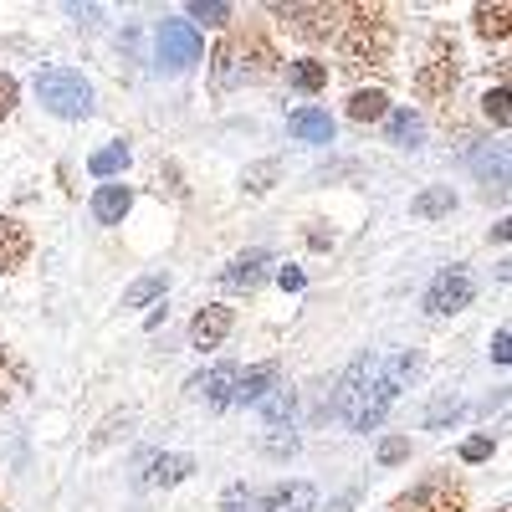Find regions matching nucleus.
I'll list each match as a JSON object with an SVG mask.
<instances>
[{
  "mask_svg": "<svg viewBox=\"0 0 512 512\" xmlns=\"http://www.w3.org/2000/svg\"><path fill=\"white\" fill-rule=\"evenodd\" d=\"M410 369H415V354H400L390 369H384L379 359H359V364L349 369V379H344V390H338L333 410L349 415L354 431H374V425L384 420V410L395 405L400 379H405Z\"/></svg>",
  "mask_w": 512,
  "mask_h": 512,
  "instance_id": "f257e3e1",
  "label": "nucleus"
},
{
  "mask_svg": "<svg viewBox=\"0 0 512 512\" xmlns=\"http://www.w3.org/2000/svg\"><path fill=\"white\" fill-rule=\"evenodd\" d=\"M338 57H344V72H364V67H390L395 52V21L384 6H344V21H338Z\"/></svg>",
  "mask_w": 512,
  "mask_h": 512,
  "instance_id": "f03ea898",
  "label": "nucleus"
},
{
  "mask_svg": "<svg viewBox=\"0 0 512 512\" xmlns=\"http://www.w3.org/2000/svg\"><path fill=\"white\" fill-rule=\"evenodd\" d=\"M277 62L282 57L267 41V31L262 26H241L210 52V77H216V88H241V82H267L277 72Z\"/></svg>",
  "mask_w": 512,
  "mask_h": 512,
  "instance_id": "7ed1b4c3",
  "label": "nucleus"
},
{
  "mask_svg": "<svg viewBox=\"0 0 512 512\" xmlns=\"http://www.w3.org/2000/svg\"><path fill=\"white\" fill-rule=\"evenodd\" d=\"M36 98H41V108L47 113H57V118H82L93 108V88L82 82V72H67V67H47L36 77Z\"/></svg>",
  "mask_w": 512,
  "mask_h": 512,
  "instance_id": "20e7f679",
  "label": "nucleus"
},
{
  "mask_svg": "<svg viewBox=\"0 0 512 512\" xmlns=\"http://www.w3.org/2000/svg\"><path fill=\"white\" fill-rule=\"evenodd\" d=\"M461 82V62H456V41L451 36H436L431 41V57H425V67L415 72V98L425 103H446L456 93Z\"/></svg>",
  "mask_w": 512,
  "mask_h": 512,
  "instance_id": "39448f33",
  "label": "nucleus"
},
{
  "mask_svg": "<svg viewBox=\"0 0 512 512\" xmlns=\"http://www.w3.org/2000/svg\"><path fill=\"white\" fill-rule=\"evenodd\" d=\"M395 512H466V487L451 472H431L395 502Z\"/></svg>",
  "mask_w": 512,
  "mask_h": 512,
  "instance_id": "423d86ee",
  "label": "nucleus"
},
{
  "mask_svg": "<svg viewBox=\"0 0 512 512\" xmlns=\"http://www.w3.org/2000/svg\"><path fill=\"white\" fill-rule=\"evenodd\" d=\"M200 31L190 21H159V67L164 72H185L190 62H200Z\"/></svg>",
  "mask_w": 512,
  "mask_h": 512,
  "instance_id": "0eeeda50",
  "label": "nucleus"
},
{
  "mask_svg": "<svg viewBox=\"0 0 512 512\" xmlns=\"http://www.w3.org/2000/svg\"><path fill=\"white\" fill-rule=\"evenodd\" d=\"M277 16L303 41H333L338 21H344V6H277Z\"/></svg>",
  "mask_w": 512,
  "mask_h": 512,
  "instance_id": "6e6552de",
  "label": "nucleus"
},
{
  "mask_svg": "<svg viewBox=\"0 0 512 512\" xmlns=\"http://www.w3.org/2000/svg\"><path fill=\"white\" fill-rule=\"evenodd\" d=\"M472 277H466V267H446L436 282H431V292H425V313H436V318H446V313H461L466 303H472Z\"/></svg>",
  "mask_w": 512,
  "mask_h": 512,
  "instance_id": "1a4fd4ad",
  "label": "nucleus"
},
{
  "mask_svg": "<svg viewBox=\"0 0 512 512\" xmlns=\"http://www.w3.org/2000/svg\"><path fill=\"white\" fill-rule=\"evenodd\" d=\"M231 323H236V313L226 308V303H210L195 323H190V338H195V349H216L221 338L231 333Z\"/></svg>",
  "mask_w": 512,
  "mask_h": 512,
  "instance_id": "9d476101",
  "label": "nucleus"
},
{
  "mask_svg": "<svg viewBox=\"0 0 512 512\" xmlns=\"http://www.w3.org/2000/svg\"><path fill=\"white\" fill-rule=\"evenodd\" d=\"M31 256V231L11 216H0V272H16Z\"/></svg>",
  "mask_w": 512,
  "mask_h": 512,
  "instance_id": "9b49d317",
  "label": "nucleus"
},
{
  "mask_svg": "<svg viewBox=\"0 0 512 512\" xmlns=\"http://www.w3.org/2000/svg\"><path fill=\"white\" fill-rule=\"evenodd\" d=\"M313 502H318V492L308 482H287L262 497V512H313Z\"/></svg>",
  "mask_w": 512,
  "mask_h": 512,
  "instance_id": "f8f14e48",
  "label": "nucleus"
},
{
  "mask_svg": "<svg viewBox=\"0 0 512 512\" xmlns=\"http://www.w3.org/2000/svg\"><path fill=\"white\" fill-rule=\"evenodd\" d=\"M236 364H221V369H210V374H195L190 379V390L195 395H205L210 405H231V384H236Z\"/></svg>",
  "mask_w": 512,
  "mask_h": 512,
  "instance_id": "ddd939ff",
  "label": "nucleus"
},
{
  "mask_svg": "<svg viewBox=\"0 0 512 512\" xmlns=\"http://www.w3.org/2000/svg\"><path fill=\"white\" fill-rule=\"evenodd\" d=\"M277 384V364H256V369H246V374H236V390H231V400H241V405H256V400H267V390Z\"/></svg>",
  "mask_w": 512,
  "mask_h": 512,
  "instance_id": "4468645a",
  "label": "nucleus"
},
{
  "mask_svg": "<svg viewBox=\"0 0 512 512\" xmlns=\"http://www.w3.org/2000/svg\"><path fill=\"white\" fill-rule=\"evenodd\" d=\"M287 128L297 139H313V144H328L333 139V118L323 113V108H297L292 118H287Z\"/></svg>",
  "mask_w": 512,
  "mask_h": 512,
  "instance_id": "2eb2a0df",
  "label": "nucleus"
},
{
  "mask_svg": "<svg viewBox=\"0 0 512 512\" xmlns=\"http://www.w3.org/2000/svg\"><path fill=\"white\" fill-rule=\"evenodd\" d=\"M128 205H134L128 185H103V190L93 195V216H98L103 226H113V221H123V216H128Z\"/></svg>",
  "mask_w": 512,
  "mask_h": 512,
  "instance_id": "dca6fc26",
  "label": "nucleus"
},
{
  "mask_svg": "<svg viewBox=\"0 0 512 512\" xmlns=\"http://www.w3.org/2000/svg\"><path fill=\"white\" fill-rule=\"evenodd\" d=\"M287 82H292L297 93H323V88H328V62H318V57L292 62V67H287Z\"/></svg>",
  "mask_w": 512,
  "mask_h": 512,
  "instance_id": "f3484780",
  "label": "nucleus"
},
{
  "mask_svg": "<svg viewBox=\"0 0 512 512\" xmlns=\"http://www.w3.org/2000/svg\"><path fill=\"white\" fill-rule=\"evenodd\" d=\"M267 262H272L267 251H246V256H236V262H231V272L221 282L226 287H256V282H262V272H267Z\"/></svg>",
  "mask_w": 512,
  "mask_h": 512,
  "instance_id": "a211bd4d",
  "label": "nucleus"
},
{
  "mask_svg": "<svg viewBox=\"0 0 512 512\" xmlns=\"http://www.w3.org/2000/svg\"><path fill=\"white\" fill-rule=\"evenodd\" d=\"M190 472H195V461H190V456H154V461H149V472H144V482L169 487V482H180V477H190Z\"/></svg>",
  "mask_w": 512,
  "mask_h": 512,
  "instance_id": "6ab92c4d",
  "label": "nucleus"
},
{
  "mask_svg": "<svg viewBox=\"0 0 512 512\" xmlns=\"http://www.w3.org/2000/svg\"><path fill=\"white\" fill-rule=\"evenodd\" d=\"M349 118H354V123H379V118H390V98H384L379 88H369V93L359 88V93L349 98Z\"/></svg>",
  "mask_w": 512,
  "mask_h": 512,
  "instance_id": "aec40b11",
  "label": "nucleus"
},
{
  "mask_svg": "<svg viewBox=\"0 0 512 512\" xmlns=\"http://www.w3.org/2000/svg\"><path fill=\"white\" fill-rule=\"evenodd\" d=\"M21 390H26V364H21L11 349H0V405L16 400Z\"/></svg>",
  "mask_w": 512,
  "mask_h": 512,
  "instance_id": "412c9836",
  "label": "nucleus"
},
{
  "mask_svg": "<svg viewBox=\"0 0 512 512\" xmlns=\"http://www.w3.org/2000/svg\"><path fill=\"white\" fill-rule=\"evenodd\" d=\"M507 21H512L507 6H477V36L482 41H507V31H512Z\"/></svg>",
  "mask_w": 512,
  "mask_h": 512,
  "instance_id": "4be33fe9",
  "label": "nucleus"
},
{
  "mask_svg": "<svg viewBox=\"0 0 512 512\" xmlns=\"http://www.w3.org/2000/svg\"><path fill=\"white\" fill-rule=\"evenodd\" d=\"M390 139L405 144V149H415L420 144V118L415 113H390Z\"/></svg>",
  "mask_w": 512,
  "mask_h": 512,
  "instance_id": "5701e85b",
  "label": "nucleus"
},
{
  "mask_svg": "<svg viewBox=\"0 0 512 512\" xmlns=\"http://www.w3.org/2000/svg\"><path fill=\"white\" fill-rule=\"evenodd\" d=\"M123 164H128V149H123V144H108V149H98V154L88 159L93 175H118Z\"/></svg>",
  "mask_w": 512,
  "mask_h": 512,
  "instance_id": "b1692460",
  "label": "nucleus"
},
{
  "mask_svg": "<svg viewBox=\"0 0 512 512\" xmlns=\"http://www.w3.org/2000/svg\"><path fill=\"white\" fill-rule=\"evenodd\" d=\"M159 292H164V277H144V282H134L123 292V308H144L149 297H159Z\"/></svg>",
  "mask_w": 512,
  "mask_h": 512,
  "instance_id": "393cba45",
  "label": "nucleus"
},
{
  "mask_svg": "<svg viewBox=\"0 0 512 512\" xmlns=\"http://www.w3.org/2000/svg\"><path fill=\"white\" fill-rule=\"evenodd\" d=\"M190 16L205 21V26H221V21H231V6H221V0H210V6H205V0H195Z\"/></svg>",
  "mask_w": 512,
  "mask_h": 512,
  "instance_id": "a878e982",
  "label": "nucleus"
},
{
  "mask_svg": "<svg viewBox=\"0 0 512 512\" xmlns=\"http://www.w3.org/2000/svg\"><path fill=\"white\" fill-rule=\"evenodd\" d=\"M420 216H441V210H451V190H431V195H420L415 200Z\"/></svg>",
  "mask_w": 512,
  "mask_h": 512,
  "instance_id": "bb28decb",
  "label": "nucleus"
},
{
  "mask_svg": "<svg viewBox=\"0 0 512 512\" xmlns=\"http://www.w3.org/2000/svg\"><path fill=\"white\" fill-rule=\"evenodd\" d=\"M482 103H487V118H492L497 128H507V88H492Z\"/></svg>",
  "mask_w": 512,
  "mask_h": 512,
  "instance_id": "cd10ccee",
  "label": "nucleus"
},
{
  "mask_svg": "<svg viewBox=\"0 0 512 512\" xmlns=\"http://www.w3.org/2000/svg\"><path fill=\"white\" fill-rule=\"evenodd\" d=\"M11 108H16V77H6V72H0V123L11 118Z\"/></svg>",
  "mask_w": 512,
  "mask_h": 512,
  "instance_id": "c85d7f7f",
  "label": "nucleus"
},
{
  "mask_svg": "<svg viewBox=\"0 0 512 512\" xmlns=\"http://www.w3.org/2000/svg\"><path fill=\"white\" fill-rule=\"evenodd\" d=\"M226 512H262V497H251V492L236 487V492L226 497Z\"/></svg>",
  "mask_w": 512,
  "mask_h": 512,
  "instance_id": "c756f323",
  "label": "nucleus"
},
{
  "mask_svg": "<svg viewBox=\"0 0 512 512\" xmlns=\"http://www.w3.org/2000/svg\"><path fill=\"white\" fill-rule=\"evenodd\" d=\"M405 451H410V441H405V436H390V441L379 446V461H400Z\"/></svg>",
  "mask_w": 512,
  "mask_h": 512,
  "instance_id": "7c9ffc66",
  "label": "nucleus"
},
{
  "mask_svg": "<svg viewBox=\"0 0 512 512\" xmlns=\"http://www.w3.org/2000/svg\"><path fill=\"white\" fill-rule=\"evenodd\" d=\"M461 456H466V461H482V456H492V441H487V436H472V441L461 446Z\"/></svg>",
  "mask_w": 512,
  "mask_h": 512,
  "instance_id": "2f4dec72",
  "label": "nucleus"
},
{
  "mask_svg": "<svg viewBox=\"0 0 512 512\" xmlns=\"http://www.w3.org/2000/svg\"><path fill=\"white\" fill-rule=\"evenodd\" d=\"M277 282H282V287H303V272H292V267H282V272H277Z\"/></svg>",
  "mask_w": 512,
  "mask_h": 512,
  "instance_id": "473e14b6",
  "label": "nucleus"
},
{
  "mask_svg": "<svg viewBox=\"0 0 512 512\" xmlns=\"http://www.w3.org/2000/svg\"><path fill=\"white\" fill-rule=\"evenodd\" d=\"M492 359H497V364H507V328L497 333V349H492Z\"/></svg>",
  "mask_w": 512,
  "mask_h": 512,
  "instance_id": "72a5a7b5",
  "label": "nucleus"
},
{
  "mask_svg": "<svg viewBox=\"0 0 512 512\" xmlns=\"http://www.w3.org/2000/svg\"><path fill=\"white\" fill-rule=\"evenodd\" d=\"M497 512H507V507H497Z\"/></svg>",
  "mask_w": 512,
  "mask_h": 512,
  "instance_id": "f704fd0d",
  "label": "nucleus"
}]
</instances>
